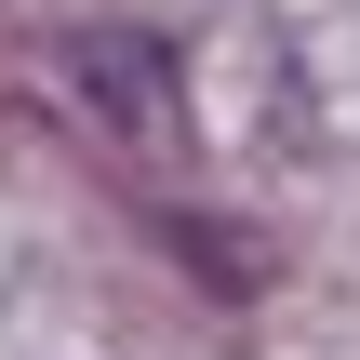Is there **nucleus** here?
Listing matches in <instances>:
<instances>
[{
	"label": "nucleus",
	"mask_w": 360,
	"mask_h": 360,
	"mask_svg": "<svg viewBox=\"0 0 360 360\" xmlns=\"http://www.w3.org/2000/svg\"><path fill=\"white\" fill-rule=\"evenodd\" d=\"M67 94H80L94 120H120L134 147H174V53H160L147 27H80V40H67Z\"/></svg>",
	"instance_id": "nucleus-1"
}]
</instances>
